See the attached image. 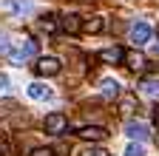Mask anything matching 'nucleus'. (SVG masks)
Returning a JSON list of instances; mask_svg holds the SVG:
<instances>
[{
  "instance_id": "obj_1",
  "label": "nucleus",
  "mask_w": 159,
  "mask_h": 156,
  "mask_svg": "<svg viewBox=\"0 0 159 156\" xmlns=\"http://www.w3.org/2000/svg\"><path fill=\"white\" fill-rule=\"evenodd\" d=\"M34 54H37V40H31V37H26V40L20 43L17 48H11V51H9V60H11L14 65H20V63L31 60Z\"/></svg>"
},
{
  "instance_id": "obj_2",
  "label": "nucleus",
  "mask_w": 159,
  "mask_h": 156,
  "mask_svg": "<svg viewBox=\"0 0 159 156\" xmlns=\"http://www.w3.org/2000/svg\"><path fill=\"white\" fill-rule=\"evenodd\" d=\"M43 128H46V133L60 136V133H63V131L68 128V116H66V114H60V111H54V114H48V116H46Z\"/></svg>"
},
{
  "instance_id": "obj_3",
  "label": "nucleus",
  "mask_w": 159,
  "mask_h": 156,
  "mask_svg": "<svg viewBox=\"0 0 159 156\" xmlns=\"http://www.w3.org/2000/svg\"><path fill=\"white\" fill-rule=\"evenodd\" d=\"M60 68H63V65H60L57 57H40L37 65H34V71H37L40 77H57V74H60Z\"/></svg>"
},
{
  "instance_id": "obj_4",
  "label": "nucleus",
  "mask_w": 159,
  "mask_h": 156,
  "mask_svg": "<svg viewBox=\"0 0 159 156\" xmlns=\"http://www.w3.org/2000/svg\"><path fill=\"white\" fill-rule=\"evenodd\" d=\"M125 136H128V139H134V142H145L148 136H151V131H148V125H142V122H128V125H125Z\"/></svg>"
},
{
  "instance_id": "obj_5",
  "label": "nucleus",
  "mask_w": 159,
  "mask_h": 156,
  "mask_svg": "<svg viewBox=\"0 0 159 156\" xmlns=\"http://www.w3.org/2000/svg\"><path fill=\"white\" fill-rule=\"evenodd\" d=\"M60 29H63L66 34H80V31H83V17L63 14V17H60Z\"/></svg>"
},
{
  "instance_id": "obj_6",
  "label": "nucleus",
  "mask_w": 159,
  "mask_h": 156,
  "mask_svg": "<svg viewBox=\"0 0 159 156\" xmlns=\"http://www.w3.org/2000/svg\"><path fill=\"white\" fill-rule=\"evenodd\" d=\"M80 136L88 139V142H102L105 136H108V131L102 125H85V128H80Z\"/></svg>"
},
{
  "instance_id": "obj_7",
  "label": "nucleus",
  "mask_w": 159,
  "mask_h": 156,
  "mask_svg": "<svg viewBox=\"0 0 159 156\" xmlns=\"http://www.w3.org/2000/svg\"><path fill=\"white\" fill-rule=\"evenodd\" d=\"M99 60L108 63V65H119V63L125 60V51L119 48V46H114V48H102V51H99Z\"/></svg>"
},
{
  "instance_id": "obj_8",
  "label": "nucleus",
  "mask_w": 159,
  "mask_h": 156,
  "mask_svg": "<svg viewBox=\"0 0 159 156\" xmlns=\"http://www.w3.org/2000/svg\"><path fill=\"white\" fill-rule=\"evenodd\" d=\"M131 40H134L136 46L148 43V40H151V26H148V23H134V26H131Z\"/></svg>"
},
{
  "instance_id": "obj_9",
  "label": "nucleus",
  "mask_w": 159,
  "mask_h": 156,
  "mask_svg": "<svg viewBox=\"0 0 159 156\" xmlns=\"http://www.w3.org/2000/svg\"><path fill=\"white\" fill-rule=\"evenodd\" d=\"M125 65L131 68V71H142L145 65H148V60H145V54L142 51H125Z\"/></svg>"
},
{
  "instance_id": "obj_10",
  "label": "nucleus",
  "mask_w": 159,
  "mask_h": 156,
  "mask_svg": "<svg viewBox=\"0 0 159 156\" xmlns=\"http://www.w3.org/2000/svg\"><path fill=\"white\" fill-rule=\"evenodd\" d=\"M102 29H105V20H102L99 14H94V17H85V20H83V31H85V34H99Z\"/></svg>"
},
{
  "instance_id": "obj_11",
  "label": "nucleus",
  "mask_w": 159,
  "mask_h": 156,
  "mask_svg": "<svg viewBox=\"0 0 159 156\" xmlns=\"http://www.w3.org/2000/svg\"><path fill=\"white\" fill-rule=\"evenodd\" d=\"M29 96H31V100H48V96H51V88L43 85V82H31L29 85Z\"/></svg>"
},
{
  "instance_id": "obj_12",
  "label": "nucleus",
  "mask_w": 159,
  "mask_h": 156,
  "mask_svg": "<svg viewBox=\"0 0 159 156\" xmlns=\"http://www.w3.org/2000/svg\"><path fill=\"white\" fill-rule=\"evenodd\" d=\"M99 88H102V96H108V100H116L119 96V82L116 80H102Z\"/></svg>"
},
{
  "instance_id": "obj_13",
  "label": "nucleus",
  "mask_w": 159,
  "mask_h": 156,
  "mask_svg": "<svg viewBox=\"0 0 159 156\" xmlns=\"http://www.w3.org/2000/svg\"><path fill=\"white\" fill-rule=\"evenodd\" d=\"M139 88H142V94H148V96H159V77H151V80H145Z\"/></svg>"
},
{
  "instance_id": "obj_14",
  "label": "nucleus",
  "mask_w": 159,
  "mask_h": 156,
  "mask_svg": "<svg viewBox=\"0 0 159 156\" xmlns=\"http://www.w3.org/2000/svg\"><path fill=\"white\" fill-rule=\"evenodd\" d=\"M57 26H60V23H57V17H54V14L40 17V29H43L46 34H54V31H57Z\"/></svg>"
},
{
  "instance_id": "obj_15",
  "label": "nucleus",
  "mask_w": 159,
  "mask_h": 156,
  "mask_svg": "<svg viewBox=\"0 0 159 156\" xmlns=\"http://www.w3.org/2000/svg\"><path fill=\"white\" fill-rule=\"evenodd\" d=\"M11 111H17V102L14 100H0V116H9Z\"/></svg>"
},
{
  "instance_id": "obj_16",
  "label": "nucleus",
  "mask_w": 159,
  "mask_h": 156,
  "mask_svg": "<svg viewBox=\"0 0 159 156\" xmlns=\"http://www.w3.org/2000/svg\"><path fill=\"white\" fill-rule=\"evenodd\" d=\"M80 156H111V153H108L105 148H99V145H91V148H85Z\"/></svg>"
},
{
  "instance_id": "obj_17",
  "label": "nucleus",
  "mask_w": 159,
  "mask_h": 156,
  "mask_svg": "<svg viewBox=\"0 0 159 156\" xmlns=\"http://www.w3.org/2000/svg\"><path fill=\"white\" fill-rule=\"evenodd\" d=\"M136 108V100H134V96H122V102H119V111H122V114H131Z\"/></svg>"
},
{
  "instance_id": "obj_18",
  "label": "nucleus",
  "mask_w": 159,
  "mask_h": 156,
  "mask_svg": "<svg viewBox=\"0 0 159 156\" xmlns=\"http://www.w3.org/2000/svg\"><path fill=\"white\" fill-rule=\"evenodd\" d=\"M125 156H145V150H142V145H139V142H131L128 150H125Z\"/></svg>"
},
{
  "instance_id": "obj_19",
  "label": "nucleus",
  "mask_w": 159,
  "mask_h": 156,
  "mask_svg": "<svg viewBox=\"0 0 159 156\" xmlns=\"http://www.w3.org/2000/svg\"><path fill=\"white\" fill-rule=\"evenodd\" d=\"M51 150H54V156H68V153H71V145H68V142H60V145L51 148Z\"/></svg>"
},
{
  "instance_id": "obj_20",
  "label": "nucleus",
  "mask_w": 159,
  "mask_h": 156,
  "mask_svg": "<svg viewBox=\"0 0 159 156\" xmlns=\"http://www.w3.org/2000/svg\"><path fill=\"white\" fill-rule=\"evenodd\" d=\"M31 156H54V150H51V148H34Z\"/></svg>"
},
{
  "instance_id": "obj_21",
  "label": "nucleus",
  "mask_w": 159,
  "mask_h": 156,
  "mask_svg": "<svg viewBox=\"0 0 159 156\" xmlns=\"http://www.w3.org/2000/svg\"><path fill=\"white\" fill-rule=\"evenodd\" d=\"M0 88H9V80H6L3 74H0Z\"/></svg>"
},
{
  "instance_id": "obj_22",
  "label": "nucleus",
  "mask_w": 159,
  "mask_h": 156,
  "mask_svg": "<svg viewBox=\"0 0 159 156\" xmlns=\"http://www.w3.org/2000/svg\"><path fill=\"white\" fill-rule=\"evenodd\" d=\"M153 119H156V125H159V105H156V111H153Z\"/></svg>"
},
{
  "instance_id": "obj_23",
  "label": "nucleus",
  "mask_w": 159,
  "mask_h": 156,
  "mask_svg": "<svg viewBox=\"0 0 159 156\" xmlns=\"http://www.w3.org/2000/svg\"><path fill=\"white\" fill-rule=\"evenodd\" d=\"M156 54H159V43H156Z\"/></svg>"
}]
</instances>
